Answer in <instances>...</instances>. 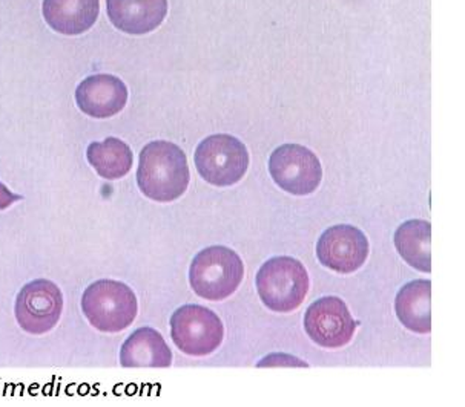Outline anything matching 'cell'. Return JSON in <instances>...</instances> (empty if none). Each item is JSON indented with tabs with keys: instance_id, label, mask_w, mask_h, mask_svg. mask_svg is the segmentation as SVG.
I'll return each mask as SVG.
<instances>
[{
	"instance_id": "1",
	"label": "cell",
	"mask_w": 465,
	"mask_h": 407,
	"mask_svg": "<svg viewBox=\"0 0 465 407\" xmlns=\"http://www.w3.org/2000/svg\"><path fill=\"white\" fill-rule=\"evenodd\" d=\"M191 181L188 160L173 142L146 144L139 158L137 184L144 197L155 202H173L183 197Z\"/></svg>"
},
{
	"instance_id": "2",
	"label": "cell",
	"mask_w": 465,
	"mask_h": 407,
	"mask_svg": "<svg viewBox=\"0 0 465 407\" xmlns=\"http://www.w3.org/2000/svg\"><path fill=\"white\" fill-rule=\"evenodd\" d=\"M244 277L242 260L224 246H213L200 251L189 268V284L202 299L220 302L238 290Z\"/></svg>"
},
{
	"instance_id": "3",
	"label": "cell",
	"mask_w": 465,
	"mask_h": 407,
	"mask_svg": "<svg viewBox=\"0 0 465 407\" xmlns=\"http://www.w3.org/2000/svg\"><path fill=\"white\" fill-rule=\"evenodd\" d=\"M255 285L260 299L271 311L292 313L306 299L309 275L300 260L277 256L262 264Z\"/></svg>"
},
{
	"instance_id": "4",
	"label": "cell",
	"mask_w": 465,
	"mask_h": 407,
	"mask_svg": "<svg viewBox=\"0 0 465 407\" xmlns=\"http://www.w3.org/2000/svg\"><path fill=\"white\" fill-rule=\"evenodd\" d=\"M82 311L100 333H120L133 325L139 306L134 291L128 285L104 279L84 290Z\"/></svg>"
},
{
	"instance_id": "5",
	"label": "cell",
	"mask_w": 465,
	"mask_h": 407,
	"mask_svg": "<svg viewBox=\"0 0 465 407\" xmlns=\"http://www.w3.org/2000/svg\"><path fill=\"white\" fill-rule=\"evenodd\" d=\"M195 166L200 177L215 187L242 181L249 169V152L238 138L226 133L211 135L198 144Z\"/></svg>"
},
{
	"instance_id": "6",
	"label": "cell",
	"mask_w": 465,
	"mask_h": 407,
	"mask_svg": "<svg viewBox=\"0 0 465 407\" xmlns=\"http://www.w3.org/2000/svg\"><path fill=\"white\" fill-rule=\"evenodd\" d=\"M169 325L173 344L186 355L204 357L217 351L223 342L222 319L200 305L180 306Z\"/></svg>"
},
{
	"instance_id": "7",
	"label": "cell",
	"mask_w": 465,
	"mask_h": 407,
	"mask_svg": "<svg viewBox=\"0 0 465 407\" xmlns=\"http://www.w3.org/2000/svg\"><path fill=\"white\" fill-rule=\"evenodd\" d=\"M269 172L280 189L295 197L311 195L322 179L317 155L300 144H282L275 149L269 158Z\"/></svg>"
},
{
	"instance_id": "8",
	"label": "cell",
	"mask_w": 465,
	"mask_h": 407,
	"mask_svg": "<svg viewBox=\"0 0 465 407\" xmlns=\"http://www.w3.org/2000/svg\"><path fill=\"white\" fill-rule=\"evenodd\" d=\"M64 297L59 286L46 279L26 284L15 300V319L26 333L42 335L54 328L62 315Z\"/></svg>"
},
{
	"instance_id": "9",
	"label": "cell",
	"mask_w": 465,
	"mask_h": 407,
	"mask_svg": "<svg viewBox=\"0 0 465 407\" xmlns=\"http://www.w3.org/2000/svg\"><path fill=\"white\" fill-rule=\"evenodd\" d=\"M304 329L307 335L322 348L337 349L351 344L357 324L340 297L327 296L315 300L307 308Z\"/></svg>"
},
{
	"instance_id": "10",
	"label": "cell",
	"mask_w": 465,
	"mask_h": 407,
	"mask_svg": "<svg viewBox=\"0 0 465 407\" xmlns=\"http://www.w3.org/2000/svg\"><path fill=\"white\" fill-rule=\"evenodd\" d=\"M317 256L329 270L351 275L360 270L369 257V241L357 227L333 226L320 236Z\"/></svg>"
},
{
	"instance_id": "11",
	"label": "cell",
	"mask_w": 465,
	"mask_h": 407,
	"mask_svg": "<svg viewBox=\"0 0 465 407\" xmlns=\"http://www.w3.org/2000/svg\"><path fill=\"white\" fill-rule=\"evenodd\" d=\"M75 103L90 117H114L128 103V88L114 75H91L75 89Z\"/></svg>"
},
{
	"instance_id": "12",
	"label": "cell",
	"mask_w": 465,
	"mask_h": 407,
	"mask_svg": "<svg viewBox=\"0 0 465 407\" xmlns=\"http://www.w3.org/2000/svg\"><path fill=\"white\" fill-rule=\"evenodd\" d=\"M111 24L126 34L157 30L168 15V0H106Z\"/></svg>"
},
{
	"instance_id": "13",
	"label": "cell",
	"mask_w": 465,
	"mask_h": 407,
	"mask_svg": "<svg viewBox=\"0 0 465 407\" xmlns=\"http://www.w3.org/2000/svg\"><path fill=\"white\" fill-rule=\"evenodd\" d=\"M100 0H44L42 13L50 28L64 35H80L99 17Z\"/></svg>"
},
{
	"instance_id": "14",
	"label": "cell",
	"mask_w": 465,
	"mask_h": 407,
	"mask_svg": "<svg viewBox=\"0 0 465 407\" xmlns=\"http://www.w3.org/2000/svg\"><path fill=\"white\" fill-rule=\"evenodd\" d=\"M120 364L124 368H169L173 353L159 331L140 328L120 349Z\"/></svg>"
},
{
	"instance_id": "15",
	"label": "cell",
	"mask_w": 465,
	"mask_h": 407,
	"mask_svg": "<svg viewBox=\"0 0 465 407\" xmlns=\"http://www.w3.org/2000/svg\"><path fill=\"white\" fill-rule=\"evenodd\" d=\"M430 280H413L404 285L395 300L396 315L400 322L413 333H430Z\"/></svg>"
},
{
	"instance_id": "16",
	"label": "cell",
	"mask_w": 465,
	"mask_h": 407,
	"mask_svg": "<svg viewBox=\"0 0 465 407\" xmlns=\"http://www.w3.org/2000/svg\"><path fill=\"white\" fill-rule=\"evenodd\" d=\"M393 242L409 266L422 273H430L431 227L429 222L420 219L404 222L398 227Z\"/></svg>"
},
{
	"instance_id": "17",
	"label": "cell",
	"mask_w": 465,
	"mask_h": 407,
	"mask_svg": "<svg viewBox=\"0 0 465 407\" xmlns=\"http://www.w3.org/2000/svg\"><path fill=\"white\" fill-rule=\"evenodd\" d=\"M86 158L100 177L111 181L128 175L134 162L128 144L114 137L106 138L102 142H91Z\"/></svg>"
},
{
	"instance_id": "18",
	"label": "cell",
	"mask_w": 465,
	"mask_h": 407,
	"mask_svg": "<svg viewBox=\"0 0 465 407\" xmlns=\"http://www.w3.org/2000/svg\"><path fill=\"white\" fill-rule=\"evenodd\" d=\"M258 368H264V366H298V368H309V364L304 363L300 358L287 355V354H271L268 357L262 358V362H258Z\"/></svg>"
},
{
	"instance_id": "19",
	"label": "cell",
	"mask_w": 465,
	"mask_h": 407,
	"mask_svg": "<svg viewBox=\"0 0 465 407\" xmlns=\"http://www.w3.org/2000/svg\"><path fill=\"white\" fill-rule=\"evenodd\" d=\"M20 199H22V197L15 195L13 191L8 190V187L4 182H0V210H5L11 204H15Z\"/></svg>"
}]
</instances>
